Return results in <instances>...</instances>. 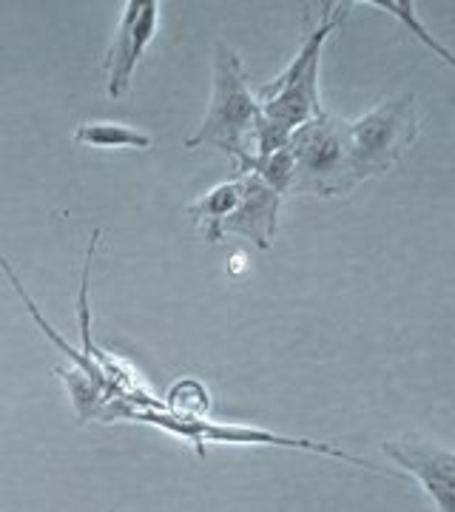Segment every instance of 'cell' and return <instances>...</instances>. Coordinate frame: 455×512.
<instances>
[{
    "instance_id": "cell-2",
    "label": "cell",
    "mask_w": 455,
    "mask_h": 512,
    "mask_svg": "<svg viewBox=\"0 0 455 512\" xmlns=\"http://www.w3.org/2000/svg\"><path fill=\"white\" fill-rule=\"evenodd\" d=\"M288 146L296 163L291 194L330 200L345 197L359 185L350 160L347 120H339L322 109L313 120L293 131Z\"/></svg>"
},
{
    "instance_id": "cell-9",
    "label": "cell",
    "mask_w": 455,
    "mask_h": 512,
    "mask_svg": "<svg viewBox=\"0 0 455 512\" xmlns=\"http://www.w3.org/2000/svg\"><path fill=\"white\" fill-rule=\"evenodd\" d=\"M74 143L91 148H151L146 131L123 126V123H83L74 131Z\"/></svg>"
},
{
    "instance_id": "cell-10",
    "label": "cell",
    "mask_w": 455,
    "mask_h": 512,
    "mask_svg": "<svg viewBox=\"0 0 455 512\" xmlns=\"http://www.w3.org/2000/svg\"><path fill=\"white\" fill-rule=\"evenodd\" d=\"M293 168H296V163H293V151L291 146H285L276 148L271 154H265V157H248V163L239 168V174H254V177H259L271 191H276L279 197H285V194L291 191Z\"/></svg>"
},
{
    "instance_id": "cell-5",
    "label": "cell",
    "mask_w": 455,
    "mask_h": 512,
    "mask_svg": "<svg viewBox=\"0 0 455 512\" xmlns=\"http://www.w3.org/2000/svg\"><path fill=\"white\" fill-rule=\"evenodd\" d=\"M157 20H160V3H143V0H128L126 12L120 18L117 35L111 40L109 57H106V72H109V94L123 97L134 80L137 63L146 55L148 43L157 35Z\"/></svg>"
},
{
    "instance_id": "cell-12",
    "label": "cell",
    "mask_w": 455,
    "mask_h": 512,
    "mask_svg": "<svg viewBox=\"0 0 455 512\" xmlns=\"http://www.w3.org/2000/svg\"><path fill=\"white\" fill-rule=\"evenodd\" d=\"M208 390L202 387L197 379H185V382H177L168 393V404L165 410L174 413V416H191V419H202L205 410H208Z\"/></svg>"
},
{
    "instance_id": "cell-3",
    "label": "cell",
    "mask_w": 455,
    "mask_h": 512,
    "mask_svg": "<svg viewBox=\"0 0 455 512\" xmlns=\"http://www.w3.org/2000/svg\"><path fill=\"white\" fill-rule=\"evenodd\" d=\"M353 174L362 183L367 177H382L419 137V111L413 94L384 100L364 117L347 123Z\"/></svg>"
},
{
    "instance_id": "cell-11",
    "label": "cell",
    "mask_w": 455,
    "mask_h": 512,
    "mask_svg": "<svg viewBox=\"0 0 455 512\" xmlns=\"http://www.w3.org/2000/svg\"><path fill=\"white\" fill-rule=\"evenodd\" d=\"M367 3H373V6L384 9L387 15H393L396 20H401V26H404L410 35L416 37L419 43H424L430 52H436L447 66H455L453 52H450V49H444L433 35H427V29H424L419 20H416V3H413V0H367Z\"/></svg>"
},
{
    "instance_id": "cell-7",
    "label": "cell",
    "mask_w": 455,
    "mask_h": 512,
    "mask_svg": "<svg viewBox=\"0 0 455 512\" xmlns=\"http://www.w3.org/2000/svg\"><path fill=\"white\" fill-rule=\"evenodd\" d=\"M239 194H242V177L231 180V183H219L205 197L188 205V217L200 225V231L208 242L222 239V222L228 220L231 211L237 208Z\"/></svg>"
},
{
    "instance_id": "cell-6",
    "label": "cell",
    "mask_w": 455,
    "mask_h": 512,
    "mask_svg": "<svg viewBox=\"0 0 455 512\" xmlns=\"http://www.w3.org/2000/svg\"><path fill=\"white\" fill-rule=\"evenodd\" d=\"M242 177V194L231 217L222 222V237L239 234L251 239L259 251L271 248V239L276 237V222H279V205L282 197L271 191L254 174H239Z\"/></svg>"
},
{
    "instance_id": "cell-1",
    "label": "cell",
    "mask_w": 455,
    "mask_h": 512,
    "mask_svg": "<svg viewBox=\"0 0 455 512\" xmlns=\"http://www.w3.org/2000/svg\"><path fill=\"white\" fill-rule=\"evenodd\" d=\"M259 117V100L248 83L242 57L222 40L214 49V92L202 126L182 143L185 148H219L234 157L237 171L251 157V134Z\"/></svg>"
},
{
    "instance_id": "cell-8",
    "label": "cell",
    "mask_w": 455,
    "mask_h": 512,
    "mask_svg": "<svg viewBox=\"0 0 455 512\" xmlns=\"http://www.w3.org/2000/svg\"><path fill=\"white\" fill-rule=\"evenodd\" d=\"M55 373L66 382L69 393H72L74 410H77V419L80 424H86L91 419H100L106 404H109V390L103 384H97L91 376H86L83 370H63V367H55Z\"/></svg>"
},
{
    "instance_id": "cell-4",
    "label": "cell",
    "mask_w": 455,
    "mask_h": 512,
    "mask_svg": "<svg viewBox=\"0 0 455 512\" xmlns=\"http://www.w3.org/2000/svg\"><path fill=\"white\" fill-rule=\"evenodd\" d=\"M384 456L419 478L424 493L433 498L438 512H455V456L419 433L384 441Z\"/></svg>"
}]
</instances>
